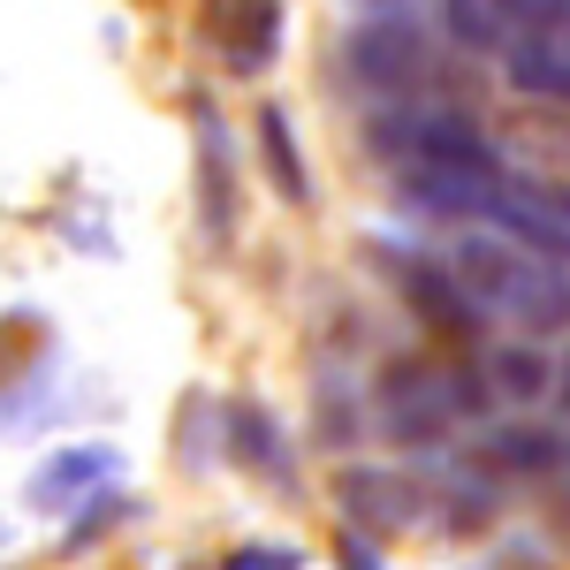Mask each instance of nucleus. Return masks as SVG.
<instances>
[{
	"mask_svg": "<svg viewBox=\"0 0 570 570\" xmlns=\"http://www.w3.org/2000/svg\"><path fill=\"white\" fill-rule=\"evenodd\" d=\"M449 274L464 282L472 305L510 312L525 335H563L570 327V266L548 252H525L518 236H464Z\"/></svg>",
	"mask_w": 570,
	"mask_h": 570,
	"instance_id": "f257e3e1",
	"label": "nucleus"
},
{
	"mask_svg": "<svg viewBox=\"0 0 570 570\" xmlns=\"http://www.w3.org/2000/svg\"><path fill=\"white\" fill-rule=\"evenodd\" d=\"M343 61H351L357 85L381 91V99H411V91L426 85V69H434L426 31H419L411 16H373V23H357L351 46H343Z\"/></svg>",
	"mask_w": 570,
	"mask_h": 570,
	"instance_id": "f03ea898",
	"label": "nucleus"
},
{
	"mask_svg": "<svg viewBox=\"0 0 570 570\" xmlns=\"http://www.w3.org/2000/svg\"><path fill=\"white\" fill-rule=\"evenodd\" d=\"M335 494H343V518L365 540H395V532L426 525V487L411 472H395V464H343Z\"/></svg>",
	"mask_w": 570,
	"mask_h": 570,
	"instance_id": "7ed1b4c3",
	"label": "nucleus"
},
{
	"mask_svg": "<svg viewBox=\"0 0 570 570\" xmlns=\"http://www.w3.org/2000/svg\"><path fill=\"white\" fill-rule=\"evenodd\" d=\"M456 411H464V403H456V389H449L441 373H426V365H395L389 381H381V419H389V434L403 441V449L441 441Z\"/></svg>",
	"mask_w": 570,
	"mask_h": 570,
	"instance_id": "20e7f679",
	"label": "nucleus"
},
{
	"mask_svg": "<svg viewBox=\"0 0 570 570\" xmlns=\"http://www.w3.org/2000/svg\"><path fill=\"white\" fill-rule=\"evenodd\" d=\"M395 190H403L419 214H441V220H487L494 198H502L494 168H449V160H411V168H395Z\"/></svg>",
	"mask_w": 570,
	"mask_h": 570,
	"instance_id": "39448f33",
	"label": "nucleus"
},
{
	"mask_svg": "<svg viewBox=\"0 0 570 570\" xmlns=\"http://www.w3.org/2000/svg\"><path fill=\"white\" fill-rule=\"evenodd\" d=\"M206 31L228 53V69L252 77V69H266V53L282 39V0H214L206 8Z\"/></svg>",
	"mask_w": 570,
	"mask_h": 570,
	"instance_id": "423d86ee",
	"label": "nucleus"
},
{
	"mask_svg": "<svg viewBox=\"0 0 570 570\" xmlns=\"http://www.w3.org/2000/svg\"><path fill=\"white\" fill-rule=\"evenodd\" d=\"M502 85L518 99H556L570 107V46L556 31H525V39L502 46Z\"/></svg>",
	"mask_w": 570,
	"mask_h": 570,
	"instance_id": "0eeeda50",
	"label": "nucleus"
},
{
	"mask_svg": "<svg viewBox=\"0 0 570 570\" xmlns=\"http://www.w3.org/2000/svg\"><path fill=\"white\" fill-rule=\"evenodd\" d=\"M115 480V449H61V456H46L31 487H23V502L31 510H69V502H85L99 487Z\"/></svg>",
	"mask_w": 570,
	"mask_h": 570,
	"instance_id": "6e6552de",
	"label": "nucleus"
},
{
	"mask_svg": "<svg viewBox=\"0 0 570 570\" xmlns=\"http://www.w3.org/2000/svg\"><path fill=\"white\" fill-rule=\"evenodd\" d=\"M228 449H236V464H252V472H259V480H274V487L297 480V464H289V441H282V426L266 419L252 395H236V403H228Z\"/></svg>",
	"mask_w": 570,
	"mask_h": 570,
	"instance_id": "1a4fd4ad",
	"label": "nucleus"
},
{
	"mask_svg": "<svg viewBox=\"0 0 570 570\" xmlns=\"http://www.w3.org/2000/svg\"><path fill=\"white\" fill-rule=\"evenodd\" d=\"M487 389H494V403H548V389H556V357L540 351V343H494L487 351Z\"/></svg>",
	"mask_w": 570,
	"mask_h": 570,
	"instance_id": "9d476101",
	"label": "nucleus"
},
{
	"mask_svg": "<svg viewBox=\"0 0 570 570\" xmlns=\"http://www.w3.org/2000/svg\"><path fill=\"white\" fill-rule=\"evenodd\" d=\"M198 122V160H206V228H214L220 244L236 236V190H228V137H220V122L198 107L190 115Z\"/></svg>",
	"mask_w": 570,
	"mask_h": 570,
	"instance_id": "9b49d317",
	"label": "nucleus"
},
{
	"mask_svg": "<svg viewBox=\"0 0 570 570\" xmlns=\"http://www.w3.org/2000/svg\"><path fill=\"white\" fill-rule=\"evenodd\" d=\"M259 145H266V176H274V190H282L289 206H305L312 176H305V160H297V137H289V115H282V107H259Z\"/></svg>",
	"mask_w": 570,
	"mask_h": 570,
	"instance_id": "f8f14e48",
	"label": "nucleus"
},
{
	"mask_svg": "<svg viewBox=\"0 0 570 570\" xmlns=\"http://www.w3.org/2000/svg\"><path fill=\"white\" fill-rule=\"evenodd\" d=\"M403 297L426 312L434 327H464V312H472L464 282H449V274H441V266H426V259H403Z\"/></svg>",
	"mask_w": 570,
	"mask_h": 570,
	"instance_id": "ddd939ff",
	"label": "nucleus"
},
{
	"mask_svg": "<svg viewBox=\"0 0 570 570\" xmlns=\"http://www.w3.org/2000/svg\"><path fill=\"white\" fill-rule=\"evenodd\" d=\"M441 16H449V39L464 46V53H502L510 46L502 0H441Z\"/></svg>",
	"mask_w": 570,
	"mask_h": 570,
	"instance_id": "4468645a",
	"label": "nucleus"
},
{
	"mask_svg": "<svg viewBox=\"0 0 570 570\" xmlns=\"http://www.w3.org/2000/svg\"><path fill=\"white\" fill-rule=\"evenodd\" d=\"M487 456H494V464H502V472H548V464H556V434H540V426H510V434H494L487 441Z\"/></svg>",
	"mask_w": 570,
	"mask_h": 570,
	"instance_id": "2eb2a0df",
	"label": "nucleus"
},
{
	"mask_svg": "<svg viewBox=\"0 0 570 570\" xmlns=\"http://www.w3.org/2000/svg\"><path fill=\"white\" fill-rule=\"evenodd\" d=\"M220 570H305V563H297L289 548H236Z\"/></svg>",
	"mask_w": 570,
	"mask_h": 570,
	"instance_id": "dca6fc26",
	"label": "nucleus"
},
{
	"mask_svg": "<svg viewBox=\"0 0 570 570\" xmlns=\"http://www.w3.org/2000/svg\"><path fill=\"white\" fill-rule=\"evenodd\" d=\"M548 403H563V411H570V357H556V389H548Z\"/></svg>",
	"mask_w": 570,
	"mask_h": 570,
	"instance_id": "f3484780",
	"label": "nucleus"
},
{
	"mask_svg": "<svg viewBox=\"0 0 570 570\" xmlns=\"http://www.w3.org/2000/svg\"><path fill=\"white\" fill-rule=\"evenodd\" d=\"M343 556H351V570H381V563H373V548H365V532H357V540L343 548Z\"/></svg>",
	"mask_w": 570,
	"mask_h": 570,
	"instance_id": "a211bd4d",
	"label": "nucleus"
}]
</instances>
